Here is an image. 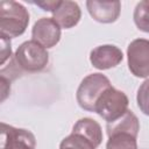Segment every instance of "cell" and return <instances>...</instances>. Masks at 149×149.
<instances>
[{
	"label": "cell",
	"instance_id": "cell-1",
	"mask_svg": "<svg viewBox=\"0 0 149 149\" xmlns=\"http://www.w3.org/2000/svg\"><path fill=\"white\" fill-rule=\"evenodd\" d=\"M29 23L27 8L16 1H0V35L8 38L22 35Z\"/></svg>",
	"mask_w": 149,
	"mask_h": 149
},
{
	"label": "cell",
	"instance_id": "cell-2",
	"mask_svg": "<svg viewBox=\"0 0 149 149\" xmlns=\"http://www.w3.org/2000/svg\"><path fill=\"white\" fill-rule=\"evenodd\" d=\"M128 97L125 92L109 86L106 88L94 106V113L101 116L107 123L120 119L128 111Z\"/></svg>",
	"mask_w": 149,
	"mask_h": 149
},
{
	"label": "cell",
	"instance_id": "cell-3",
	"mask_svg": "<svg viewBox=\"0 0 149 149\" xmlns=\"http://www.w3.org/2000/svg\"><path fill=\"white\" fill-rule=\"evenodd\" d=\"M14 59L20 70L27 72H40L48 65L49 54L43 45L30 40L19 45Z\"/></svg>",
	"mask_w": 149,
	"mask_h": 149
},
{
	"label": "cell",
	"instance_id": "cell-4",
	"mask_svg": "<svg viewBox=\"0 0 149 149\" xmlns=\"http://www.w3.org/2000/svg\"><path fill=\"white\" fill-rule=\"evenodd\" d=\"M112 86L109 79L102 74V73H91L86 76L79 84L77 92H76V99L78 105L87 111V112H94V106L101 93Z\"/></svg>",
	"mask_w": 149,
	"mask_h": 149
},
{
	"label": "cell",
	"instance_id": "cell-5",
	"mask_svg": "<svg viewBox=\"0 0 149 149\" xmlns=\"http://www.w3.org/2000/svg\"><path fill=\"white\" fill-rule=\"evenodd\" d=\"M129 71L137 78L149 77V40L136 38L127 48Z\"/></svg>",
	"mask_w": 149,
	"mask_h": 149
},
{
	"label": "cell",
	"instance_id": "cell-6",
	"mask_svg": "<svg viewBox=\"0 0 149 149\" xmlns=\"http://www.w3.org/2000/svg\"><path fill=\"white\" fill-rule=\"evenodd\" d=\"M35 135L23 128L1 122V149H35Z\"/></svg>",
	"mask_w": 149,
	"mask_h": 149
},
{
	"label": "cell",
	"instance_id": "cell-7",
	"mask_svg": "<svg viewBox=\"0 0 149 149\" xmlns=\"http://www.w3.org/2000/svg\"><path fill=\"white\" fill-rule=\"evenodd\" d=\"M61 27L52 17L38 19L31 29V40L43 45L45 49L55 47L61 40Z\"/></svg>",
	"mask_w": 149,
	"mask_h": 149
},
{
	"label": "cell",
	"instance_id": "cell-8",
	"mask_svg": "<svg viewBox=\"0 0 149 149\" xmlns=\"http://www.w3.org/2000/svg\"><path fill=\"white\" fill-rule=\"evenodd\" d=\"M123 59V54L120 48L112 44L95 47L90 52V62L98 70H108L119 65Z\"/></svg>",
	"mask_w": 149,
	"mask_h": 149
},
{
	"label": "cell",
	"instance_id": "cell-9",
	"mask_svg": "<svg viewBox=\"0 0 149 149\" xmlns=\"http://www.w3.org/2000/svg\"><path fill=\"white\" fill-rule=\"evenodd\" d=\"M86 8L90 15L100 23H112L115 22L121 12L120 1H86Z\"/></svg>",
	"mask_w": 149,
	"mask_h": 149
},
{
	"label": "cell",
	"instance_id": "cell-10",
	"mask_svg": "<svg viewBox=\"0 0 149 149\" xmlns=\"http://www.w3.org/2000/svg\"><path fill=\"white\" fill-rule=\"evenodd\" d=\"M81 17V10L77 2L64 0L61 1L58 7L52 12V19L61 28L70 29L78 24Z\"/></svg>",
	"mask_w": 149,
	"mask_h": 149
},
{
	"label": "cell",
	"instance_id": "cell-11",
	"mask_svg": "<svg viewBox=\"0 0 149 149\" xmlns=\"http://www.w3.org/2000/svg\"><path fill=\"white\" fill-rule=\"evenodd\" d=\"M72 132L84 135L91 142H93V144L97 148L100 146V143L102 141V129H101L100 125L95 120H93L91 118H81V119H79L73 125Z\"/></svg>",
	"mask_w": 149,
	"mask_h": 149
},
{
	"label": "cell",
	"instance_id": "cell-12",
	"mask_svg": "<svg viewBox=\"0 0 149 149\" xmlns=\"http://www.w3.org/2000/svg\"><path fill=\"white\" fill-rule=\"evenodd\" d=\"M106 130H107V135L115 132H127L137 136L140 130V122L137 116L132 111L128 109L120 119L115 120L114 122L107 123Z\"/></svg>",
	"mask_w": 149,
	"mask_h": 149
},
{
	"label": "cell",
	"instance_id": "cell-13",
	"mask_svg": "<svg viewBox=\"0 0 149 149\" xmlns=\"http://www.w3.org/2000/svg\"><path fill=\"white\" fill-rule=\"evenodd\" d=\"M137 136L127 132H115L108 134L106 149H137Z\"/></svg>",
	"mask_w": 149,
	"mask_h": 149
},
{
	"label": "cell",
	"instance_id": "cell-14",
	"mask_svg": "<svg viewBox=\"0 0 149 149\" xmlns=\"http://www.w3.org/2000/svg\"><path fill=\"white\" fill-rule=\"evenodd\" d=\"M59 149H97V147L84 135L72 132L62 140Z\"/></svg>",
	"mask_w": 149,
	"mask_h": 149
},
{
	"label": "cell",
	"instance_id": "cell-15",
	"mask_svg": "<svg viewBox=\"0 0 149 149\" xmlns=\"http://www.w3.org/2000/svg\"><path fill=\"white\" fill-rule=\"evenodd\" d=\"M134 23L141 31L149 33V1H140L134 9Z\"/></svg>",
	"mask_w": 149,
	"mask_h": 149
},
{
	"label": "cell",
	"instance_id": "cell-16",
	"mask_svg": "<svg viewBox=\"0 0 149 149\" xmlns=\"http://www.w3.org/2000/svg\"><path fill=\"white\" fill-rule=\"evenodd\" d=\"M136 101L141 112L149 116V78L140 85L136 94Z\"/></svg>",
	"mask_w": 149,
	"mask_h": 149
},
{
	"label": "cell",
	"instance_id": "cell-17",
	"mask_svg": "<svg viewBox=\"0 0 149 149\" xmlns=\"http://www.w3.org/2000/svg\"><path fill=\"white\" fill-rule=\"evenodd\" d=\"M10 58H12L10 38L6 37V36H1V61H0V64L3 65L7 59H10Z\"/></svg>",
	"mask_w": 149,
	"mask_h": 149
},
{
	"label": "cell",
	"instance_id": "cell-18",
	"mask_svg": "<svg viewBox=\"0 0 149 149\" xmlns=\"http://www.w3.org/2000/svg\"><path fill=\"white\" fill-rule=\"evenodd\" d=\"M59 2L61 1H36L34 3L37 5L38 7H41L43 10H47V12H51L52 13L58 7Z\"/></svg>",
	"mask_w": 149,
	"mask_h": 149
},
{
	"label": "cell",
	"instance_id": "cell-19",
	"mask_svg": "<svg viewBox=\"0 0 149 149\" xmlns=\"http://www.w3.org/2000/svg\"><path fill=\"white\" fill-rule=\"evenodd\" d=\"M1 92H2V97L1 100L3 101L6 99V97L9 94L10 92V80H8L5 77H1Z\"/></svg>",
	"mask_w": 149,
	"mask_h": 149
}]
</instances>
